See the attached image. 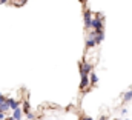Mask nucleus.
Returning a JSON list of instances; mask_svg holds the SVG:
<instances>
[{
	"instance_id": "nucleus-8",
	"label": "nucleus",
	"mask_w": 132,
	"mask_h": 120,
	"mask_svg": "<svg viewBox=\"0 0 132 120\" xmlns=\"http://www.w3.org/2000/svg\"><path fill=\"white\" fill-rule=\"evenodd\" d=\"M89 83H91V85H97V83H98V76H97L94 71L89 72Z\"/></svg>"
},
{
	"instance_id": "nucleus-21",
	"label": "nucleus",
	"mask_w": 132,
	"mask_h": 120,
	"mask_svg": "<svg viewBox=\"0 0 132 120\" xmlns=\"http://www.w3.org/2000/svg\"><path fill=\"white\" fill-rule=\"evenodd\" d=\"M19 120H23V119H19Z\"/></svg>"
},
{
	"instance_id": "nucleus-11",
	"label": "nucleus",
	"mask_w": 132,
	"mask_h": 120,
	"mask_svg": "<svg viewBox=\"0 0 132 120\" xmlns=\"http://www.w3.org/2000/svg\"><path fill=\"white\" fill-rule=\"evenodd\" d=\"M29 106H31V105H29V102H28V100H25V102H23V108H22V113H25V114H26V113L29 111Z\"/></svg>"
},
{
	"instance_id": "nucleus-5",
	"label": "nucleus",
	"mask_w": 132,
	"mask_h": 120,
	"mask_svg": "<svg viewBox=\"0 0 132 120\" xmlns=\"http://www.w3.org/2000/svg\"><path fill=\"white\" fill-rule=\"evenodd\" d=\"M94 40H95V45H100L104 40V32H103V29H97V34L94 35Z\"/></svg>"
},
{
	"instance_id": "nucleus-1",
	"label": "nucleus",
	"mask_w": 132,
	"mask_h": 120,
	"mask_svg": "<svg viewBox=\"0 0 132 120\" xmlns=\"http://www.w3.org/2000/svg\"><path fill=\"white\" fill-rule=\"evenodd\" d=\"M91 29H103V19L100 17V14L97 17H92V20H91Z\"/></svg>"
},
{
	"instance_id": "nucleus-18",
	"label": "nucleus",
	"mask_w": 132,
	"mask_h": 120,
	"mask_svg": "<svg viewBox=\"0 0 132 120\" xmlns=\"http://www.w3.org/2000/svg\"><path fill=\"white\" fill-rule=\"evenodd\" d=\"M5 120H15V119H14V117L11 116V117H5Z\"/></svg>"
},
{
	"instance_id": "nucleus-13",
	"label": "nucleus",
	"mask_w": 132,
	"mask_h": 120,
	"mask_svg": "<svg viewBox=\"0 0 132 120\" xmlns=\"http://www.w3.org/2000/svg\"><path fill=\"white\" fill-rule=\"evenodd\" d=\"M25 116H26V117H28L29 120H35V116H34V113H31V111H28Z\"/></svg>"
},
{
	"instance_id": "nucleus-17",
	"label": "nucleus",
	"mask_w": 132,
	"mask_h": 120,
	"mask_svg": "<svg viewBox=\"0 0 132 120\" xmlns=\"http://www.w3.org/2000/svg\"><path fill=\"white\" fill-rule=\"evenodd\" d=\"M9 0H0V5H5V3H8Z\"/></svg>"
},
{
	"instance_id": "nucleus-9",
	"label": "nucleus",
	"mask_w": 132,
	"mask_h": 120,
	"mask_svg": "<svg viewBox=\"0 0 132 120\" xmlns=\"http://www.w3.org/2000/svg\"><path fill=\"white\" fill-rule=\"evenodd\" d=\"M22 114H23V113H22V108H20V106L15 108V109H12V117H14L15 120L22 119Z\"/></svg>"
},
{
	"instance_id": "nucleus-14",
	"label": "nucleus",
	"mask_w": 132,
	"mask_h": 120,
	"mask_svg": "<svg viewBox=\"0 0 132 120\" xmlns=\"http://www.w3.org/2000/svg\"><path fill=\"white\" fill-rule=\"evenodd\" d=\"M5 117H6V114L3 111H0V120H5Z\"/></svg>"
},
{
	"instance_id": "nucleus-7",
	"label": "nucleus",
	"mask_w": 132,
	"mask_h": 120,
	"mask_svg": "<svg viewBox=\"0 0 132 120\" xmlns=\"http://www.w3.org/2000/svg\"><path fill=\"white\" fill-rule=\"evenodd\" d=\"M85 46H86V49L95 48L97 45H95V40H94V37H88V39H86V43H85Z\"/></svg>"
},
{
	"instance_id": "nucleus-20",
	"label": "nucleus",
	"mask_w": 132,
	"mask_h": 120,
	"mask_svg": "<svg viewBox=\"0 0 132 120\" xmlns=\"http://www.w3.org/2000/svg\"><path fill=\"white\" fill-rule=\"evenodd\" d=\"M0 95H3V94H2V92H0Z\"/></svg>"
},
{
	"instance_id": "nucleus-15",
	"label": "nucleus",
	"mask_w": 132,
	"mask_h": 120,
	"mask_svg": "<svg viewBox=\"0 0 132 120\" xmlns=\"http://www.w3.org/2000/svg\"><path fill=\"white\" fill-rule=\"evenodd\" d=\"M80 120H94L92 117H89V116H85V117H81Z\"/></svg>"
},
{
	"instance_id": "nucleus-19",
	"label": "nucleus",
	"mask_w": 132,
	"mask_h": 120,
	"mask_svg": "<svg viewBox=\"0 0 132 120\" xmlns=\"http://www.w3.org/2000/svg\"><path fill=\"white\" fill-rule=\"evenodd\" d=\"M123 120H131V119H123Z\"/></svg>"
},
{
	"instance_id": "nucleus-3",
	"label": "nucleus",
	"mask_w": 132,
	"mask_h": 120,
	"mask_svg": "<svg viewBox=\"0 0 132 120\" xmlns=\"http://www.w3.org/2000/svg\"><path fill=\"white\" fill-rule=\"evenodd\" d=\"M92 69H94V66L91 62H81L80 63V74H89Z\"/></svg>"
},
{
	"instance_id": "nucleus-12",
	"label": "nucleus",
	"mask_w": 132,
	"mask_h": 120,
	"mask_svg": "<svg viewBox=\"0 0 132 120\" xmlns=\"http://www.w3.org/2000/svg\"><path fill=\"white\" fill-rule=\"evenodd\" d=\"M0 111H3V113H8V111H9V106H8V102H6V100L0 105Z\"/></svg>"
},
{
	"instance_id": "nucleus-10",
	"label": "nucleus",
	"mask_w": 132,
	"mask_h": 120,
	"mask_svg": "<svg viewBox=\"0 0 132 120\" xmlns=\"http://www.w3.org/2000/svg\"><path fill=\"white\" fill-rule=\"evenodd\" d=\"M123 100H125V102H131L132 100V89H128L123 94Z\"/></svg>"
},
{
	"instance_id": "nucleus-6",
	"label": "nucleus",
	"mask_w": 132,
	"mask_h": 120,
	"mask_svg": "<svg viewBox=\"0 0 132 120\" xmlns=\"http://www.w3.org/2000/svg\"><path fill=\"white\" fill-rule=\"evenodd\" d=\"M6 102H8V106H9V109H11V111L20 106V103H19L15 99H6Z\"/></svg>"
},
{
	"instance_id": "nucleus-4",
	"label": "nucleus",
	"mask_w": 132,
	"mask_h": 120,
	"mask_svg": "<svg viewBox=\"0 0 132 120\" xmlns=\"http://www.w3.org/2000/svg\"><path fill=\"white\" fill-rule=\"evenodd\" d=\"M88 86H91V83H89V74H81V79H80V88L85 89V88H88Z\"/></svg>"
},
{
	"instance_id": "nucleus-2",
	"label": "nucleus",
	"mask_w": 132,
	"mask_h": 120,
	"mask_svg": "<svg viewBox=\"0 0 132 120\" xmlns=\"http://www.w3.org/2000/svg\"><path fill=\"white\" fill-rule=\"evenodd\" d=\"M83 20H85V28H86V29H91V20H92V12H91V9H85V12H83Z\"/></svg>"
},
{
	"instance_id": "nucleus-16",
	"label": "nucleus",
	"mask_w": 132,
	"mask_h": 120,
	"mask_svg": "<svg viewBox=\"0 0 132 120\" xmlns=\"http://www.w3.org/2000/svg\"><path fill=\"white\" fill-rule=\"evenodd\" d=\"M121 114H123V116L128 114V108H123V109H121Z\"/></svg>"
}]
</instances>
